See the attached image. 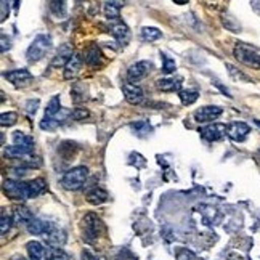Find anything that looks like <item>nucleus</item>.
Wrapping results in <instances>:
<instances>
[{"label": "nucleus", "mask_w": 260, "mask_h": 260, "mask_svg": "<svg viewBox=\"0 0 260 260\" xmlns=\"http://www.w3.org/2000/svg\"><path fill=\"white\" fill-rule=\"evenodd\" d=\"M122 92H124V96L130 105H140L145 98L143 88L137 84H132V82H125L122 85Z\"/></svg>", "instance_id": "10"}, {"label": "nucleus", "mask_w": 260, "mask_h": 260, "mask_svg": "<svg viewBox=\"0 0 260 260\" xmlns=\"http://www.w3.org/2000/svg\"><path fill=\"white\" fill-rule=\"evenodd\" d=\"M226 127L225 124H209V125H204L199 128V135L201 138H204L206 142H218V140H222L225 135H226Z\"/></svg>", "instance_id": "7"}, {"label": "nucleus", "mask_w": 260, "mask_h": 260, "mask_svg": "<svg viewBox=\"0 0 260 260\" xmlns=\"http://www.w3.org/2000/svg\"><path fill=\"white\" fill-rule=\"evenodd\" d=\"M87 177H88V169L85 166H77L63 175L61 185H63V188L69 189V191H76V189L82 188Z\"/></svg>", "instance_id": "1"}, {"label": "nucleus", "mask_w": 260, "mask_h": 260, "mask_svg": "<svg viewBox=\"0 0 260 260\" xmlns=\"http://www.w3.org/2000/svg\"><path fill=\"white\" fill-rule=\"evenodd\" d=\"M105 225L102 222L96 214L90 212L82 218V233H84V239L87 243H93L95 239L100 238V235L103 233Z\"/></svg>", "instance_id": "2"}, {"label": "nucleus", "mask_w": 260, "mask_h": 260, "mask_svg": "<svg viewBox=\"0 0 260 260\" xmlns=\"http://www.w3.org/2000/svg\"><path fill=\"white\" fill-rule=\"evenodd\" d=\"M71 98L74 103H82L87 100V87L82 82H76L71 88Z\"/></svg>", "instance_id": "25"}, {"label": "nucleus", "mask_w": 260, "mask_h": 260, "mask_svg": "<svg viewBox=\"0 0 260 260\" xmlns=\"http://www.w3.org/2000/svg\"><path fill=\"white\" fill-rule=\"evenodd\" d=\"M47 191V182L45 178H34L31 182H27V199L37 198Z\"/></svg>", "instance_id": "20"}, {"label": "nucleus", "mask_w": 260, "mask_h": 260, "mask_svg": "<svg viewBox=\"0 0 260 260\" xmlns=\"http://www.w3.org/2000/svg\"><path fill=\"white\" fill-rule=\"evenodd\" d=\"M10 12V8H8V2H2V16H0V19H2V21H5L7 19V13Z\"/></svg>", "instance_id": "43"}, {"label": "nucleus", "mask_w": 260, "mask_h": 260, "mask_svg": "<svg viewBox=\"0 0 260 260\" xmlns=\"http://www.w3.org/2000/svg\"><path fill=\"white\" fill-rule=\"evenodd\" d=\"M84 61L88 66H98L100 64V61H102V52H100L98 45L92 44L90 47L85 48V52H84Z\"/></svg>", "instance_id": "21"}, {"label": "nucleus", "mask_w": 260, "mask_h": 260, "mask_svg": "<svg viewBox=\"0 0 260 260\" xmlns=\"http://www.w3.org/2000/svg\"><path fill=\"white\" fill-rule=\"evenodd\" d=\"M122 2H105L103 4V10H105V16L109 19V21H114V19H119V15H121V8H122Z\"/></svg>", "instance_id": "24"}, {"label": "nucleus", "mask_w": 260, "mask_h": 260, "mask_svg": "<svg viewBox=\"0 0 260 260\" xmlns=\"http://www.w3.org/2000/svg\"><path fill=\"white\" fill-rule=\"evenodd\" d=\"M52 228H53V225L45 222V220H42V218H32L31 222H29V225H27V232L31 233V235H34V236H37V235H48L50 232H52Z\"/></svg>", "instance_id": "14"}, {"label": "nucleus", "mask_w": 260, "mask_h": 260, "mask_svg": "<svg viewBox=\"0 0 260 260\" xmlns=\"http://www.w3.org/2000/svg\"><path fill=\"white\" fill-rule=\"evenodd\" d=\"M251 5H252V8L255 10L257 13H260V2H252Z\"/></svg>", "instance_id": "44"}, {"label": "nucleus", "mask_w": 260, "mask_h": 260, "mask_svg": "<svg viewBox=\"0 0 260 260\" xmlns=\"http://www.w3.org/2000/svg\"><path fill=\"white\" fill-rule=\"evenodd\" d=\"M87 201L90 204H93V206H100V204H103L106 203L108 199H109V194L106 189L103 188H100V186H93L92 189H88L87 191Z\"/></svg>", "instance_id": "18"}, {"label": "nucleus", "mask_w": 260, "mask_h": 260, "mask_svg": "<svg viewBox=\"0 0 260 260\" xmlns=\"http://www.w3.org/2000/svg\"><path fill=\"white\" fill-rule=\"evenodd\" d=\"M178 96H180V102L185 106H188V105H193L199 98V92H196V90H182Z\"/></svg>", "instance_id": "30"}, {"label": "nucleus", "mask_w": 260, "mask_h": 260, "mask_svg": "<svg viewBox=\"0 0 260 260\" xmlns=\"http://www.w3.org/2000/svg\"><path fill=\"white\" fill-rule=\"evenodd\" d=\"M13 223H15V222H13V217H12V215H8L7 211L4 209V211H2V217H0V233H2V235H7V233L10 232V228H12Z\"/></svg>", "instance_id": "31"}, {"label": "nucleus", "mask_w": 260, "mask_h": 260, "mask_svg": "<svg viewBox=\"0 0 260 260\" xmlns=\"http://www.w3.org/2000/svg\"><path fill=\"white\" fill-rule=\"evenodd\" d=\"M10 260H27L26 257H23V255H13Z\"/></svg>", "instance_id": "45"}, {"label": "nucleus", "mask_w": 260, "mask_h": 260, "mask_svg": "<svg viewBox=\"0 0 260 260\" xmlns=\"http://www.w3.org/2000/svg\"><path fill=\"white\" fill-rule=\"evenodd\" d=\"M48 8L52 10L56 16H59V15H64L66 4L64 2H48Z\"/></svg>", "instance_id": "38"}, {"label": "nucleus", "mask_w": 260, "mask_h": 260, "mask_svg": "<svg viewBox=\"0 0 260 260\" xmlns=\"http://www.w3.org/2000/svg\"><path fill=\"white\" fill-rule=\"evenodd\" d=\"M220 116H222V108H218V106H204V108H199L194 113V119L201 124L215 121Z\"/></svg>", "instance_id": "12"}, {"label": "nucleus", "mask_w": 260, "mask_h": 260, "mask_svg": "<svg viewBox=\"0 0 260 260\" xmlns=\"http://www.w3.org/2000/svg\"><path fill=\"white\" fill-rule=\"evenodd\" d=\"M193 257H194L193 252L186 251V249H182V251L177 252V260H191Z\"/></svg>", "instance_id": "40"}, {"label": "nucleus", "mask_w": 260, "mask_h": 260, "mask_svg": "<svg viewBox=\"0 0 260 260\" xmlns=\"http://www.w3.org/2000/svg\"><path fill=\"white\" fill-rule=\"evenodd\" d=\"M45 239H47V244H48L50 247H53V249H61L63 244L66 243V233H64V230L53 226V228H52V232H50L48 235H45Z\"/></svg>", "instance_id": "13"}, {"label": "nucleus", "mask_w": 260, "mask_h": 260, "mask_svg": "<svg viewBox=\"0 0 260 260\" xmlns=\"http://www.w3.org/2000/svg\"><path fill=\"white\" fill-rule=\"evenodd\" d=\"M4 77L15 87H26L32 82V74L27 69H12V71L5 73Z\"/></svg>", "instance_id": "8"}, {"label": "nucleus", "mask_w": 260, "mask_h": 260, "mask_svg": "<svg viewBox=\"0 0 260 260\" xmlns=\"http://www.w3.org/2000/svg\"><path fill=\"white\" fill-rule=\"evenodd\" d=\"M161 36H162V32L159 31L157 27H149V26H146V27L142 29V39H143V41H146V42L157 41V39H161Z\"/></svg>", "instance_id": "29"}, {"label": "nucleus", "mask_w": 260, "mask_h": 260, "mask_svg": "<svg viewBox=\"0 0 260 260\" xmlns=\"http://www.w3.org/2000/svg\"><path fill=\"white\" fill-rule=\"evenodd\" d=\"M13 222H15V225H18V226H21V225H29V222L34 218L32 217V214H31V211H29L27 207H24V206H15L13 207Z\"/></svg>", "instance_id": "16"}, {"label": "nucleus", "mask_w": 260, "mask_h": 260, "mask_svg": "<svg viewBox=\"0 0 260 260\" xmlns=\"http://www.w3.org/2000/svg\"><path fill=\"white\" fill-rule=\"evenodd\" d=\"M32 149L31 148H24V146H18V145H12V146H7L5 149V154L8 157H21V156H27L31 154Z\"/></svg>", "instance_id": "27"}, {"label": "nucleus", "mask_w": 260, "mask_h": 260, "mask_svg": "<svg viewBox=\"0 0 260 260\" xmlns=\"http://www.w3.org/2000/svg\"><path fill=\"white\" fill-rule=\"evenodd\" d=\"M249 132H251V127L246 122H232L226 127V135L232 138L233 142H244Z\"/></svg>", "instance_id": "11"}, {"label": "nucleus", "mask_w": 260, "mask_h": 260, "mask_svg": "<svg viewBox=\"0 0 260 260\" xmlns=\"http://www.w3.org/2000/svg\"><path fill=\"white\" fill-rule=\"evenodd\" d=\"M59 113H63V109H61V100H59L58 95H55L52 100H50L47 108H45V117H48V119H58L59 117ZM58 121H59V119H58Z\"/></svg>", "instance_id": "22"}, {"label": "nucleus", "mask_w": 260, "mask_h": 260, "mask_svg": "<svg viewBox=\"0 0 260 260\" xmlns=\"http://www.w3.org/2000/svg\"><path fill=\"white\" fill-rule=\"evenodd\" d=\"M161 59H162V71L166 74H172L175 69H177V63H175V59H172L169 55L166 53H161Z\"/></svg>", "instance_id": "32"}, {"label": "nucleus", "mask_w": 260, "mask_h": 260, "mask_svg": "<svg viewBox=\"0 0 260 260\" xmlns=\"http://www.w3.org/2000/svg\"><path fill=\"white\" fill-rule=\"evenodd\" d=\"M18 121V114L16 113H4L2 116H0V124H2V127H12L15 125Z\"/></svg>", "instance_id": "34"}, {"label": "nucleus", "mask_w": 260, "mask_h": 260, "mask_svg": "<svg viewBox=\"0 0 260 260\" xmlns=\"http://www.w3.org/2000/svg\"><path fill=\"white\" fill-rule=\"evenodd\" d=\"M4 193L10 199H15V201H23V199H27V183L8 178L4 182Z\"/></svg>", "instance_id": "5"}, {"label": "nucleus", "mask_w": 260, "mask_h": 260, "mask_svg": "<svg viewBox=\"0 0 260 260\" xmlns=\"http://www.w3.org/2000/svg\"><path fill=\"white\" fill-rule=\"evenodd\" d=\"M10 48H12V39L7 37L5 34H2V48H0V52L5 53L7 50H10Z\"/></svg>", "instance_id": "41"}, {"label": "nucleus", "mask_w": 260, "mask_h": 260, "mask_svg": "<svg viewBox=\"0 0 260 260\" xmlns=\"http://www.w3.org/2000/svg\"><path fill=\"white\" fill-rule=\"evenodd\" d=\"M156 87L162 92H182V79L180 77H167V79H159L156 82Z\"/></svg>", "instance_id": "17"}, {"label": "nucleus", "mask_w": 260, "mask_h": 260, "mask_svg": "<svg viewBox=\"0 0 260 260\" xmlns=\"http://www.w3.org/2000/svg\"><path fill=\"white\" fill-rule=\"evenodd\" d=\"M109 32L114 36V39L121 45H127L130 41V29L124 21H121V19L109 21Z\"/></svg>", "instance_id": "9"}, {"label": "nucleus", "mask_w": 260, "mask_h": 260, "mask_svg": "<svg viewBox=\"0 0 260 260\" xmlns=\"http://www.w3.org/2000/svg\"><path fill=\"white\" fill-rule=\"evenodd\" d=\"M226 69H228V73L230 76H232L235 81H246V82H251V79H249L244 73L239 71L238 68H235L233 64H226Z\"/></svg>", "instance_id": "35"}, {"label": "nucleus", "mask_w": 260, "mask_h": 260, "mask_svg": "<svg viewBox=\"0 0 260 260\" xmlns=\"http://www.w3.org/2000/svg\"><path fill=\"white\" fill-rule=\"evenodd\" d=\"M132 166H135L137 169H142L146 166V161H145V157L142 154H138V153H132L130 154V161H128Z\"/></svg>", "instance_id": "37"}, {"label": "nucleus", "mask_w": 260, "mask_h": 260, "mask_svg": "<svg viewBox=\"0 0 260 260\" xmlns=\"http://www.w3.org/2000/svg\"><path fill=\"white\" fill-rule=\"evenodd\" d=\"M233 53L239 63H243L249 68H254V69H260V53L255 48L249 47L246 44H238L233 50Z\"/></svg>", "instance_id": "4"}, {"label": "nucleus", "mask_w": 260, "mask_h": 260, "mask_svg": "<svg viewBox=\"0 0 260 260\" xmlns=\"http://www.w3.org/2000/svg\"><path fill=\"white\" fill-rule=\"evenodd\" d=\"M153 69V63L148 61V59H143V61H137L127 69V81L128 82H138L142 81L143 77H146L149 74V71Z\"/></svg>", "instance_id": "6"}, {"label": "nucleus", "mask_w": 260, "mask_h": 260, "mask_svg": "<svg viewBox=\"0 0 260 260\" xmlns=\"http://www.w3.org/2000/svg\"><path fill=\"white\" fill-rule=\"evenodd\" d=\"M26 251H27L29 260H45L47 257V251L44 244L39 241H29L26 244Z\"/></svg>", "instance_id": "19"}, {"label": "nucleus", "mask_w": 260, "mask_h": 260, "mask_svg": "<svg viewBox=\"0 0 260 260\" xmlns=\"http://www.w3.org/2000/svg\"><path fill=\"white\" fill-rule=\"evenodd\" d=\"M74 55V52L71 50V47H69L68 44H64V45H61L59 47V50H58V53H56V56L53 58V61H52V66H61V64H64L66 66V63L71 59V56Z\"/></svg>", "instance_id": "23"}, {"label": "nucleus", "mask_w": 260, "mask_h": 260, "mask_svg": "<svg viewBox=\"0 0 260 260\" xmlns=\"http://www.w3.org/2000/svg\"><path fill=\"white\" fill-rule=\"evenodd\" d=\"M258 153H260V151H258Z\"/></svg>", "instance_id": "46"}, {"label": "nucleus", "mask_w": 260, "mask_h": 260, "mask_svg": "<svg viewBox=\"0 0 260 260\" xmlns=\"http://www.w3.org/2000/svg\"><path fill=\"white\" fill-rule=\"evenodd\" d=\"M130 127H132V130L135 132V135H138V137H146V135H149V134L153 132V127L149 125V122H146V121L134 122Z\"/></svg>", "instance_id": "28"}, {"label": "nucleus", "mask_w": 260, "mask_h": 260, "mask_svg": "<svg viewBox=\"0 0 260 260\" xmlns=\"http://www.w3.org/2000/svg\"><path fill=\"white\" fill-rule=\"evenodd\" d=\"M45 260H69V255L63 251V249L50 247V251H47V258Z\"/></svg>", "instance_id": "33"}, {"label": "nucleus", "mask_w": 260, "mask_h": 260, "mask_svg": "<svg viewBox=\"0 0 260 260\" xmlns=\"http://www.w3.org/2000/svg\"><path fill=\"white\" fill-rule=\"evenodd\" d=\"M50 47H52V37L45 36V34L37 36L31 42V45H29L27 52H26L27 61H31V63L41 61V59L45 56V53L50 50Z\"/></svg>", "instance_id": "3"}, {"label": "nucleus", "mask_w": 260, "mask_h": 260, "mask_svg": "<svg viewBox=\"0 0 260 260\" xmlns=\"http://www.w3.org/2000/svg\"><path fill=\"white\" fill-rule=\"evenodd\" d=\"M82 61H84V58L79 55V53H74L71 56V59L66 63L64 66V79H73L79 74V71H81V68H82Z\"/></svg>", "instance_id": "15"}, {"label": "nucleus", "mask_w": 260, "mask_h": 260, "mask_svg": "<svg viewBox=\"0 0 260 260\" xmlns=\"http://www.w3.org/2000/svg\"><path fill=\"white\" fill-rule=\"evenodd\" d=\"M88 117V111L84 108H76L73 113H69V121H81V119Z\"/></svg>", "instance_id": "36"}, {"label": "nucleus", "mask_w": 260, "mask_h": 260, "mask_svg": "<svg viewBox=\"0 0 260 260\" xmlns=\"http://www.w3.org/2000/svg\"><path fill=\"white\" fill-rule=\"evenodd\" d=\"M13 145L34 149V138L26 135V134H23V132H15L13 134Z\"/></svg>", "instance_id": "26"}, {"label": "nucleus", "mask_w": 260, "mask_h": 260, "mask_svg": "<svg viewBox=\"0 0 260 260\" xmlns=\"http://www.w3.org/2000/svg\"><path fill=\"white\" fill-rule=\"evenodd\" d=\"M37 108H39V100H29L26 103V111L27 114H36L37 113Z\"/></svg>", "instance_id": "39"}, {"label": "nucleus", "mask_w": 260, "mask_h": 260, "mask_svg": "<svg viewBox=\"0 0 260 260\" xmlns=\"http://www.w3.org/2000/svg\"><path fill=\"white\" fill-rule=\"evenodd\" d=\"M82 260H102V258L96 257L95 254H92L90 251H84L82 252Z\"/></svg>", "instance_id": "42"}]
</instances>
